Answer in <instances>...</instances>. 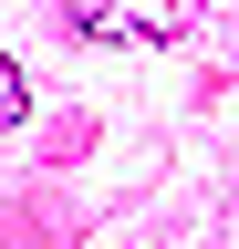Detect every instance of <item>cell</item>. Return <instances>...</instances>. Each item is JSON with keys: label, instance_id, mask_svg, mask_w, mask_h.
I'll return each instance as SVG.
<instances>
[{"label": "cell", "instance_id": "7a4b0ae2", "mask_svg": "<svg viewBox=\"0 0 239 249\" xmlns=\"http://www.w3.org/2000/svg\"><path fill=\"white\" fill-rule=\"evenodd\" d=\"M21 114H32V83H21V62H11V52H0V135H11Z\"/></svg>", "mask_w": 239, "mask_h": 249}, {"label": "cell", "instance_id": "6da1fadb", "mask_svg": "<svg viewBox=\"0 0 239 249\" xmlns=\"http://www.w3.org/2000/svg\"><path fill=\"white\" fill-rule=\"evenodd\" d=\"M63 21L83 42H187L198 0H63Z\"/></svg>", "mask_w": 239, "mask_h": 249}]
</instances>
